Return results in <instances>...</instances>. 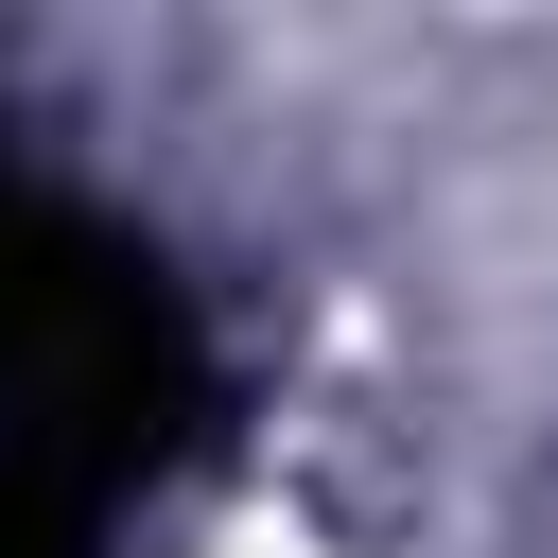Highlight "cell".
Wrapping results in <instances>:
<instances>
[{"mask_svg": "<svg viewBox=\"0 0 558 558\" xmlns=\"http://www.w3.org/2000/svg\"><path fill=\"white\" fill-rule=\"evenodd\" d=\"M0 558H70V541H52V523H35L17 488H0Z\"/></svg>", "mask_w": 558, "mask_h": 558, "instance_id": "1", "label": "cell"}]
</instances>
